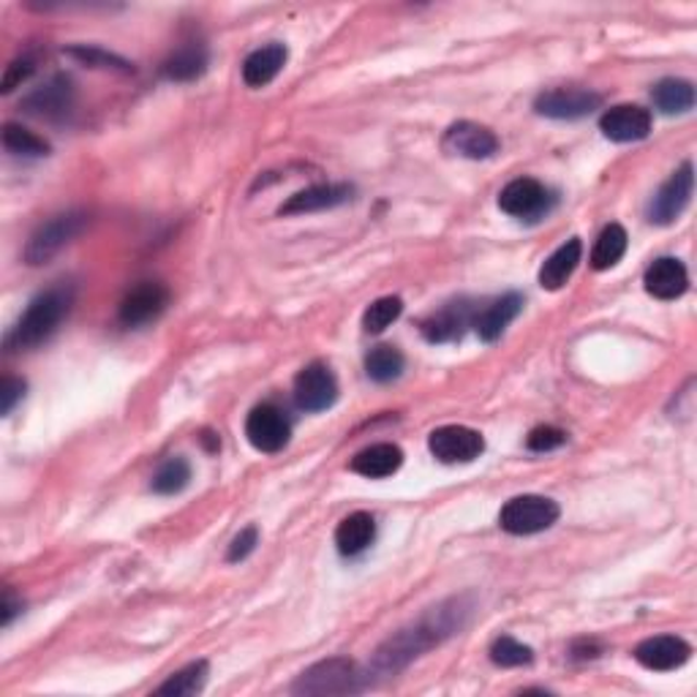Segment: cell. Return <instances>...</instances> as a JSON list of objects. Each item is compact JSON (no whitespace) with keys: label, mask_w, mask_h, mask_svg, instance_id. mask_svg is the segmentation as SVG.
<instances>
[{"label":"cell","mask_w":697,"mask_h":697,"mask_svg":"<svg viewBox=\"0 0 697 697\" xmlns=\"http://www.w3.org/2000/svg\"><path fill=\"white\" fill-rule=\"evenodd\" d=\"M468 615H472V602H468V597H452L447 599V602H441L439 608H430L423 619L398 629L395 635H390L379 648H376L374 668L379 670V673H398V670L406 668L408 662L423 657L428 648L439 646L441 640H447V637L455 635L457 629H463Z\"/></svg>","instance_id":"6da1fadb"},{"label":"cell","mask_w":697,"mask_h":697,"mask_svg":"<svg viewBox=\"0 0 697 697\" xmlns=\"http://www.w3.org/2000/svg\"><path fill=\"white\" fill-rule=\"evenodd\" d=\"M71 303H74V292L69 286L47 289L38 297H33L25 314L20 316V321L5 335V348L9 352H25V348H33L47 341L58 330L60 321L65 319Z\"/></svg>","instance_id":"7a4b0ae2"},{"label":"cell","mask_w":697,"mask_h":697,"mask_svg":"<svg viewBox=\"0 0 697 697\" xmlns=\"http://www.w3.org/2000/svg\"><path fill=\"white\" fill-rule=\"evenodd\" d=\"M368 686V675L354 659L332 657L310 664L292 684L294 695H357Z\"/></svg>","instance_id":"3957f363"},{"label":"cell","mask_w":697,"mask_h":697,"mask_svg":"<svg viewBox=\"0 0 697 697\" xmlns=\"http://www.w3.org/2000/svg\"><path fill=\"white\" fill-rule=\"evenodd\" d=\"M87 227V212L82 210H69L60 212V216H52L49 221H44L36 232L30 234L25 245V261L27 265H47L49 259L60 254L82 229Z\"/></svg>","instance_id":"277c9868"},{"label":"cell","mask_w":697,"mask_h":697,"mask_svg":"<svg viewBox=\"0 0 697 697\" xmlns=\"http://www.w3.org/2000/svg\"><path fill=\"white\" fill-rule=\"evenodd\" d=\"M561 510L553 499L548 496H515V499L506 501L499 512V526L506 534H515V537H528V534H539L545 528L553 526L559 521Z\"/></svg>","instance_id":"5b68a950"},{"label":"cell","mask_w":697,"mask_h":697,"mask_svg":"<svg viewBox=\"0 0 697 697\" xmlns=\"http://www.w3.org/2000/svg\"><path fill=\"white\" fill-rule=\"evenodd\" d=\"M692 191H695V167H692V161H684L653 194L651 205H648V221L657 223V227L678 221L681 212L689 205Z\"/></svg>","instance_id":"8992f818"},{"label":"cell","mask_w":697,"mask_h":697,"mask_svg":"<svg viewBox=\"0 0 697 697\" xmlns=\"http://www.w3.org/2000/svg\"><path fill=\"white\" fill-rule=\"evenodd\" d=\"M245 436H248L250 447L259 452H281L289 444L292 436V423L286 414L272 403H261V406L250 408L248 419H245Z\"/></svg>","instance_id":"52a82bcc"},{"label":"cell","mask_w":697,"mask_h":697,"mask_svg":"<svg viewBox=\"0 0 697 697\" xmlns=\"http://www.w3.org/2000/svg\"><path fill=\"white\" fill-rule=\"evenodd\" d=\"M553 201L555 196L534 178L512 180V183H506L499 194L501 210L512 218H526V221L545 216V212L553 207Z\"/></svg>","instance_id":"ba28073f"},{"label":"cell","mask_w":697,"mask_h":697,"mask_svg":"<svg viewBox=\"0 0 697 697\" xmlns=\"http://www.w3.org/2000/svg\"><path fill=\"white\" fill-rule=\"evenodd\" d=\"M428 450L441 463H472L482 455L485 439L479 430L466 425H441L428 436Z\"/></svg>","instance_id":"9c48e42d"},{"label":"cell","mask_w":697,"mask_h":697,"mask_svg":"<svg viewBox=\"0 0 697 697\" xmlns=\"http://www.w3.org/2000/svg\"><path fill=\"white\" fill-rule=\"evenodd\" d=\"M602 107V96L583 87H555V90L539 93L534 101V112L553 120H577Z\"/></svg>","instance_id":"30bf717a"},{"label":"cell","mask_w":697,"mask_h":697,"mask_svg":"<svg viewBox=\"0 0 697 697\" xmlns=\"http://www.w3.org/2000/svg\"><path fill=\"white\" fill-rule=\"evenodd\" d=\"M338 401V381L325 363H310L294 376V403L303 412H325Z\"/></svg>","instance_id":"8fae6325"},{"label":"cell","mask_w":697,"mask_h":697,"mask_svg":"<svg viewBox=\"0 0 697 697\" xmlns=\"http://www.w3.org/2000/svg\"><path fill=\"white\" fill-rule=\"evenodd\" d=\"M167 305H169L167 286L158 281H145L125 294L123 303H120L118 319L120 325L125 327H142L147 325V321L158 319V316L167 310Z\"/></svg>","instance_id":"7c38bea8"},{"label":"cell","mask_w":697,"mask_h":697,"mask_svg":"<svg viewBox=\"0 0 697 697\" xmlns=\"http://www.w3.org/2000/svg\"><path fill=\"white\" fill-rule=\"evenodd\" d=\"M637 664L646 670H657V673H668V670H678L681 664L689 662L692 646L678 635H653L637 643L635 653Z\"/></svg>","instance_id":"4fadbf2b"},{"label":"cell","mask_w":697,"mask_h":697,"mask_svg":"<svg viewBox=\"0 0 697 697\" xmlns=\"http://www.w3.org/2000/svg\"><path fill=\"white\" fill-rule=\"evenodd\" d=\"M653 118L640 103H619L599 118V131L610 142H640L651 134Z\"/></svg>","instance_id":"5bb4252c"},{"label":"cell","mask_w":697,"mask_h":697,"mask_svg":"<svg viewBox=\"0 0 697 697\" xmlns=\"http://www.w3.org/2000/svg\"><path fill=\"white\" fill-rule=\"evenodd\" d=\"M499 136L488 129V125L472 123V120H461V123H452L450 129L444 131V147L455 156L472 158V161H479V158H490L493 152H499Z\"/></svg>","instance_id":"9a60e30c"},{"label":"cell","mask_w":697,"mask_h":697,"mask_svg":"<svg viewBox=\"0 0 697 697\" xmlns=\"http://www.w3.org/2000/svg\"><path fill=\"white\" fill-rule=\"evenodd\" d=\"M354 188L348 183H319L310 185V188L297 191L294 196H289L281 207H278V216H303V212H319L330 210V207L346 205L352 199Z\"/></svg>","instance_id":"2e32d148"},{"label":"cell","mask_w":697,"mask_h":697,"mask_svg":"<svg viewBox=\"0 0 697 697\" xmlns=\"http://www.w3.org/2000/svg\"><path fill=\"white\" fill-rule=\"evenodd\" d=\"M646 283V292L657 299H678L681 294L689 289V272L681 259L673 256H662V259L653 261L651 267L643 276Z\"/></svg>","instance_id":"e0dca14e"},{"label":"cell","mask_w":697,"mask_h":697,"mask_svg":"<svg viewBox=\"0 0 697 697\" xmlns=\"http://www.w3.org/2000/svg\"><path fill=\"white\" fill-rule=\"evenodd\" d=\"M523 310V297L517 292L501 294L499 299L488 305L485 310H479V316H474V330L482 338L485 343H493L504 335L506 327L517 319V314Z\"/></svg>","instance_id":"ac0fdd59"},{"label":"cell","mask_w":697,"mask_h":697,"mask_svg":"<svg viewBox=\"0 0 697 697\" xmlns=\"http://www.w3.org/2000/svg\"><path fill=\"white\" fill-rule=\"evenodd\" d=\"M472 321H474L472 305H468L466 299H461V303H450L441 310H436V314H430L428 319L423 321L419 330H423L425 341L450 343V341H457Z\"/></svg>","instance_id":"d6986e66"},{"label":"cell","mask_w":697,"mask_h":697,"mask_svg":"<svg viewBox=\"0 0 697 697\" xmlns=\"http://www.w3.org/2000/svg\"><path fill=\"white\" fill-rule=\"evenodd\" d=\"M403 463V452L398 444H390V441H379V444H370L365 450H359L357 455L352 457V472L359 474V477L368 479H384L390 474H395Z\"/></svg>","instance_id":"ffe728a7"},{"label":"cell","mask_w":697,"mask_h":697,"mask_svg":"<svg viewBox=\"0 0 697 697\" xmlns=\"http://www.w3.org/2000/svg\"><path fill=\"white\" fill-rule=\"evenodd\" d=\"M580 256H583L580 237H572L566 240L564 245H559V248L545 259V265L539 267V286L548 289V292H559V289L570 281L572 272L577 270Z\"/></svg>","instance_id":"44dd1931"},{"label":"cell","mask_w":697,"mask_h":697,"mask_svg":"<svg viewBox=\"0 0 697 697\" xmlns=\"http://www.w3.org/2000/svg\"><path fill=\"white\" fill-rule=\"evenodd\" d=\"M286 47L283 44H267V47L254 49L243 60V82L248 87H265L276 80L286 65Z\"/></svg>","instance_id":"7402d4cb"},{"label":"cell","mask_w":697,"mask_h":697,"mask_svg":"<svg viewBox=\"0 0 697 697\" xmlns=\"http://www.w3.org/2000/svg\"><path fill=\"white\" fill-rule=\"evenodd\" d=\"M376 539V521L370 512H352L335 528V545L341 555L363 553Z\"/></svg>","instance_id":"603a6c76"},{"label":"cell","mask_w":697,"mask_h":697,"mask_svg":"<svg viewBox=\"0 0 697 697\" xmlns=\"http://www.w3.org/2000/svg\"><path fill=\"white\" fill-rule=\"evenodd\" d=\"M71 98H74L71 82L65 76H54L49 85L25 98V109L33 114H41V118H58V114L69 112Z\"/></svg>","instance_id":"cb8c5ba5"},{"label":"cell","mask_w":697,"mask_h":697,"mask_svg":"<svg viewBox=\"0 0 697 697\" xmlns=\"http://www.w3.org/2000/svg\"><path fill=\"white\" fill-rule=\"evenodd\" d=\"M207 49L201 44L191 41L185 47L174 49L167 60H163V76L172 82H191L207 71Z\"/></svg>","instance_id":"d4e9b609"},{"label":"cell","mask_w":697,"mask_h":697,"mask_svg":"<svg viewBox=\"0 0 697 697\" xmlns=\"http://www.w3.org/2000/svg\"><path fill=\"white\" fill-rule=\"evenodd\" d=\"M653 103H657L659 112L664 114H684L695 107V85L686 80H675V76H668V80L657 82L651 90Z\"/></svg>","instance_id":"484cf974"},{"label":"cell","mask_w":697,"mask_h":697,"mask_svg":"<svg viewBox=\"0 0 697 697\" xmlns=\"http://www.w3.org/2000/svg\"><path fill=\"white\" fill-rule=\"evenodd\" d=\"M207 675H210V664L205 659L199 662L185 664L183 670H178L174 675H169L161 686H158V695H169V697H191L199 695L207 684Z\"/></svg>","instance_id":"4316f807"},{"label":"cell","mask_w":697,"mask_h":697,"mask_svg":"<svg viewBox=\"0 0 697 697\" xmlns=\"http://www.w3.org/2000/svg\"><path fill=\"white\" fill-rule=\"evenodd\" d=\"M626 245H629V237H626V229L619 227V223H610V227L602 229V234L597 237L591 250V267L594 270H610L621 261V256L626 254Z\"/></svg>","instance_id":"83f0119b"},{"label":"cell","mask_w":697,"mask_h":697,"mask_svg":"<svg viewBox=\"0 0 697 697\" xmlns=\"http://www.w3.org/2000/svg\"><path fill=\"white\" fill-rule=\"evenodd\" d=\"M403 365H406L403 354L390 343H381V346L370 348L368 357H365V374L374 381H379V384H387V381H395L403 374Z\"/></svg>","instance_id":"f1b7e54d"},{"label":"cell","mask_w":697,"mask_h":697,"mask_svg":"<svg viewBox=\"0 0 697 697\" xmlns=\"http://www.w3.org/2000/svg\"><path fill=\"white\" fill-rule=\"evenodd\" d=\"M191 482V463L185 457L174 455L158 466V472L152 474V490L158 496H174L180 490H185V485Z\"/></svg>","instance_id":"f546056e"},{"label":"cell","mask_w":697,"mask_h":697,"mask_svg":"<svg viewBox=\"0 0 697 697\" xmlns=\"http://www.w3.org/2000/svg\"><path fill=\"white\" fill-rule=\"evenodd\" d=\"M3 147L11 152V156H27V158H38L49 152V142L44 139V136L33 134V131L22 129V125L16 123L3 125Z\"/></svg>","instance_id":"4dcf8cb0"},{"label":"cell","mask_w":697,"mask_h":697,"mask_svg":"<svg viewBox=\"0 0 697 697\" xmlns=\"http://www.w3.org/2000/svg\"><path fill=\"white\" fill-rule=\"evenodd\" d=\"M490 662L499 664V668H523V664L534 662V651L526 643L515 640L510 635H501L490 646Z\"/></svg>","instance_id":"1f68e13d"},{"label":"cell","mask_w":697,"mask_h":697,"mask_svg":"<svg viewBox=\"0 0 697 697\" xmlns=\"http://www.w3.org/2000/svg\"><path fill=\"white\" fill-rule=\"evenodd\" d=\"M65 54H69V58H74V60H80V63L90 65V69H112V71H123V74L134 71V65H131L129 60L118 58V54L107 52V49H101V47H87V44H76V47L65 49Z\"/></svg>","instance_id":"d6a6232c"},{"label":"cell","mask_w":697,"mask_h":697,"mask_svg":"<svg viewBox=\"0 0 697 697\" xmlns=\"http://www.w3.org/2000/svg\"><path fill=\"white\" fill-rule=\"evenodd\" d=\"M403 314L401 297H379L365 308L363 314V330L365 332H381Z\"/></svg>","instance_id":"836d02e7"},{"label":"cell","mask_w":697,"mask_h":697,"mask_svg":"<svg viewBox=\"0 0 697 697\" xmlns=\"http://www.w3.org/2000/svg\"><path fill=\"white\" fill-rule=\"evenodd\" d=\"M561 444H566V433L555 425H539L528 433L526 447L531 452H550V450H559Z\"/></svg>","instance_id":"e575fe53"},{"label":"cell","mask_w":697,"mask_h":697,"mask_svg":"<svg viewBox=\"0 0 697 697\" xmlns=\"http://www.w3.org/2000/svg\"><path fill=\"white\" fill-rule=\"evenodd\" d=\"M33 71H36L33 60H27V58L11 60V63L5 65V71H3V80H0V93H3V96H9L14 87H20L22 82L30 80Z\"/></svg>","instance_id":"d590c367"},{"label":"cell","mask_w":697,"mask_h":697,"mask_svg":"<svg viewBox=\"0 0 697 697\" xmlns=\"http://www.w3.org/2000/svg\"><path fill=\"white\" fill-rule=\"evenodd\" d=\"M256 545H259V528L245 526L243 531H240L237 537L232 539V545H229L227 561H232V564H237V561H245L250 553H254Z\"/></svg>","instance_id":"8d00e7d4"},{"label":"cell","mask_w":697,"mask_h":697,"mask_svg":"<svg viewBox=\"0 0 697 697\" xmlns=\"http://www.w3.org/2000/svg\"><path fill=\"white\" fill-rule=\"evenodd\" d=\"M25 381L16 379V376H5L0 381V414H11L16 401H22V395H25Z\"/></svg>","instance_id":"74e56055"},{"label":"cell","mask_w":697,"mask_h":697,"mask_svg":"<svg viewBox=\"0 0 697 697\" xmlns=\"http://www.w3.org/2000/svg\"><path fill=\"white\" fill-rule=\"evenodd\" d=\"M22 610V599L14 597V591L11 588H5L3 591V610H0V621H3V626H11V621H14V615Z\"/></svg>","instance_id":"f35d334b"}]
</instances>
